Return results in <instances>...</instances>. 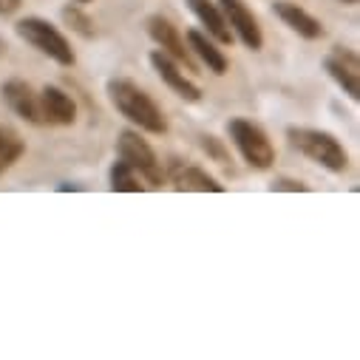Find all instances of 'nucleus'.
<instances>
[{
    "label": "nucleus",
    "mask_w": 360,
    "mask_h": 360,
    "mask_svg": "<svg viewBox=\"0 0 360 360\" xmlns=\"http://www.w3.org/2000/svg\"><path fill=\"white\" fill-rule=\"evenodd\" d=\"M202 145H205V150H210L219 162H224V150L219 148V142H216V136H202Z\"/></svg>",
    "instance_id": "obj_20"
},
{
    "label": "nucleus",
    "mask_w": 360,
    "mask_h": 360,
    "mask_svg": "<svg viewBox=\"0 0 360 360\" xmlns=\"http://www.w3.org/2000/svg\"><path fill=\"white\" fill-rule=\"evenodd\" d=\"M230 32L236 40H241L244 49L250 51H261L264 49V32L258 26V18L252 15V9L244 4V0H216Z\"/></svg>",
    "instance_id": "obj_8"
},
{
    "label": "nucleus",
    "mask_w": 360,
    "mask_h": 360,
    "mask_svg": "<svg viewBox=\"0 0 360 360\" xmlns=\"http://www.w3.org/2000/svg\"><path fill=\"white\" fill-rule=\"evenodd\" d=\"M227 136L252 170H269L273 167L276 148H273V142H269V136L264 134V128H258L255 122H250L244 117H233L227 122Z\"/></svg>",
    "instance_id": "obj_4"
},
{
    "label": "nucleus",
    "mask_w": 360,
    "mask_h": 360,
    "mask_svg": "<svg viewBox=\"0 0 360 360\" xmlns=\"http://www.w3.org/2000/svg\"><path fill=\"white\" fill-rule=\"evenodd\" d=\"M40 111L46 125H74L77 120V103L60 85H46L40 91Z\"/></svg>",
    "instance_id": "obj_13"
},
{
    "label": "nucleus",
    "mask_w": 360,
    "mask_h": 360,
    "mask_svg": "<svg viewBox=\"0 0 360 360\" xmlns=\"http://www.w3.org/2000/svg\"><path fill=\"white\" fill-rule=\"evenodd\" d=\"M77 4H91V0H77Z\"/></svg>",
    "instance_id": "obj_25"
},
{
    "label": "nucleus",
    "mask_w": 360,
    "mask_h": 360,
    "mask_svg": "<svg viewBox=\"0 0 360 360\" xmlns=\"http://www.w3.org/2000/svg\"><path fill=\"white\" fill-rule=\"evenodd\" d=\"M150 65H153V71L159 74V79L170 88V91L179 97V100H185V103H191V105H196V103H202V88L191 79V74L179 65L173 57H167L162 49H153L150 51Z\"/></svg>",
    "instance_id": "obj_9"
},
{
    "label": "nucleus",
    "mask_w": 360,
    "mask_h": 360,
    "mask_svg": "<svg viewBox=\"0 0 360 360\" xmlns=\"http://www.w3.org/2000/svg\"><path fill=\"white\" fill-rule=\"evenodd\" d=\"M173 188L179 193H224V185L216 176H210L205 167L199 165H185L176 167L173 173Z\"/></svg>",
    "instance_id": "obj_15"
},
{
    "label": "nucleus",
    "mask_w": 360,
    "mask_h": 360,
    "mask_svg": "<svg viewBox=\"0 0 360 360\" xmlns=\"http://www.w3.org/2000/svg\"><path fill=\"white\" fill-rule=\"evenodd\" d=\"M269 191H273V193H307L309 185L298 182V179H287V176H281V179H276V182L269 185Z\"/></svg>",
    "instance_id": "obj_19"
},
{
    "label": "nucleus",
    "mask_w": 360,
    "mask_h": 360,
    "mask_svg": "<svg viewBox=\"0 0 360 360\" xmlns=\"http://www.w3.org/2000/svg\"><path fill=\"white\" fill-rule=\"evenodd\" d=\"M6 51H9V46H6V40H4V37H0V57H4Z\"/></svg>",
    "instance_id": "obj_23"
},
{
    "label": "nucleus",
    "mask_w": 360,
    "mask_h": 360,
    "mask_svg": "<svg viewBox=\"0 0 360 360\" xmlns=\"http://www.w3.org/2000/svg\"><path fill=\"white\" fill-rule=\"evenodd\" d=\"M57 191H60V193H65V191H82V188H79V185H60Z\"/></svg>",
    "instance_id": "obj_22"
},
{
    "label": "nucleus",
    "mask_w": 360,
    "mask_h": 360,
    "mask_svg": "<svg viewBox=\"0 0 360 360\" xmlns=\"http://www.w3.org/2000/svg\"><path fill=\"white\" fill-rule=\"evenodd\" d=\"M63 20H65L79 37H85V40L94 37V20L88 18V15H82L77 6H65V9H63Z\"/></svg>",
    "instance_id": "obj_18"
},
{
    "label": "nucleus",
    "mask_w": 360,
    "mask_h": 360,
    "mask_svg": "<svg viewBox=\"0 0 360 360\" xmlns=\"http://www.w3.org/2000/svg\"><path fill=\"white\" fill-rule=\"evenodd\" d=\"M287 139L290 148L298 150L301 156H307L309 162L321 165L329 173H343L349 167V153L340 145V139L329 131L321 128H307V125H290L287 128Z\"/></svg>",
    "instance_id": "obj_2"
},
{
    "label": "nucleus",
    "mask_w": 360,
    "mask_h": 360,
    "mask_svg": "<svg viewBox=\"0 0 360 360\" xmlns=\"http://www.w3.org/2000/svg\"><path fill=\"white\" fill-rule=\"evenodd\" d=\"M338 4H343V6H354L357 0H338Z\"/></svg>",
    "instance_id": "obj_24"
},
{
    "label": "nucleus",
    "mask_w": 360,
    "mask_h": 360,
    "mask_svg": "<svg viewBox=\"0 0 360 360\" xmlns=\"http://www.w3.org/2000/svg\"><path fill=\"white\" fill-rule=\"evenodd\" d=\"M0 97H4L6 108L20 117L23 122L29 125H46L43 122V111H40V94L34 91V88L26 82V79H6L4 85H0Z\"/></svg>",
    "instance_id": "obj_10"
},
{
    "label": "nucleus",
    "mask_w": 360,
    "mask_h": 360,
    "mask_svg": "<svg viewBox=\"0 0 360 360\" xmlns=\"http://www.w3.org/2000/svg\"><path fill=\"white\" fill-rule=\"evenodd\" d=\"M117 156L122 162H128L139 179L145 182V188H162L165 185V167L156 156V150L148 145V139L134 131V128H125L120 131V139H117Z\"/></svg>",
    "instance_id": "obj_5"
},
{
    "label": "nucleus",
    "mask_w": 360,
    "mask_h": 360,
    "mask_svg": "<svg viewBox=\"0 0 360 360\" xmlns=\"http://www.w3.org/2000/svg\"><path fill=\"white\" fill-rule=\"evenodd\" d=\"M108 188H111L114 193H142V191H145V182H142L139 173H136L128 162H122V159L117 156V162H114L111 170H108Z\"/></svg>",
    "instance_id": "obj_16"
},
{
    "label": "nucleus",
    "mask_w": 360,
    "mask_h": 360,
    "mask_svg": "<svg viewBox=\"0 0 360 360\" xmlns=\"http://www.w3.org/2000/svg\"><path fill=\"white\" fill-rule=\"evenodd\" d=\"M20 4H23V0H0V15H4V18L15 15L20 9Z\"/></svg>",
    "instance_id": "obj_21"
},
{
    "label": "nucleus",
    "mask_w": 360,
    "mask_h": 360,
    "mask_svg": "<svg viewBox=\"0 0 360 360\" xmlns=\"http://www.w3.org/2000/svg\"><path fill=\"white\" fill-rule=\"evenodd\" d=\"M15 32L20 40H26L32 49H37L40 54H46L49 60H54L57 65H74L77 63V54L68 43V37L51 26L46 18H37V15H29V18H20L15 23Z\"/></svg>",
    "instance_id": "obj_3"
},
{
    "label": "nucleus",
    "mask_w": 360,
    "mask_h": 360,
    "mask_svg": "<svg viewBox=\"0 0 360 360\" xmlns=\"http://www.w3.org/2000/svg\"><path fill=\"white\" fill-rule=\"evenodd\" d=\"M148 34H150V40L167 54V57H173L179 65H182L188 74H199V63L193 60V54H191V49H188V43H185V37L179 34V29L167 20V18H162V15H150L148 18Z\"/></svg>",
    "instance_id": "obj_6"
},
{
    "label": "nucleus",
    "mask_w": 360,
    "mask_h": 360,
    "mask_svg": "<svg viewBox=\"0 0 360 360\" xmlns=\"http://www.w3.org/2000/svg\"><path fill=\"white\" fill-rule=\"evenodd\" d=\"M105 91H108L111 105H114L131 125H136L139 131L153 134V136L167 134V120H165L162 108L156 105V100L145 91V88H139L134 79H128V77H114V79H108Z\"/></svg>",
    "instance_id": "obj_1"
},
{
    "label": "nucleus",
    "mask_w": 360,
    "mask_h": 360,
    "mask_svg": "<svg viewBox=\"0 0 360 360\" xmlns=\"http://www.w3.org/2000/svg\"><path fill=\"white\" fill-rule=\"evenodd\" d=\"M273 12H276V18H278L284 26H290V29H292L298 37H304V40H321V37L326 34L323 23H321L315 15H309L307 9H301L298 4H292V0H276Z\"/></svg>",
    "instance_id": "obj_11"
},
{
    "label": "nucleus",
    "mask_w": 360,
    "mask_h": 360,
    "mask_svg": "<svg viewBox=\"0 0 360 360\" xmlns=\"http://www.w3.org/2000/svg\"><path fill=\"white\" fill-rule=\"evenodd\" d=\"M326 74L340 85V91L357 103L360 100V57L349 46H332L329 54L323 57Z\"/></svg>",
    "instance_id": "obj_7"
},
{
    "label": "nucleus",
    "mask_w": 360,
    "mask_h": 360,
    "mask_svg": "<svg viewBox=\"0 0 360 360\" xmlns=\"http://www.w3.org/2000/svg\"><path fill=\"white\" fill-rule=\"evenodd\" d=\"M23 153H26V142L20 139V134L6 128V125H0V176H4Z\"/></svg>",
    "instance_id": "obj_17"
},
{
    "label": "nucleus",
    "mask_w": 360,
    "mask_h": 360,
    "mask_svg": "<svg viewBox=\"0 0 360 360\" xmlns=\"http://www.w3.org/2000/svg\"><path fill=\"white\" fill-rule=\"evenodd\" d=\"M185 43H188L191 54H193V57H196L207 71H213L216 77H221V74H227V71H230V60H227V54L219 49V43H216L207 32L191 29V32L185 34Z\"/></svg>",
    "instance_id": "obj_12"
},
{
    "label": "nucleus",
    "mask_w": 360,
    "mask_h": 360,
    "mask_svg": "<svg viewBox=\"0 0 360 360\" xmlns=\"http://www.w3.org/2000/svg\"><path fill=\"white\" fill-rule=\"evenodd\" d=\"M188 4V9L196 15V20L205 26V32L219 43V46H233V32H230V26H227V20H224V15H221V9H219V4L216 0H185Z\"/></svg>",
    "instance_id": "obj_14"
}]
</instances>
